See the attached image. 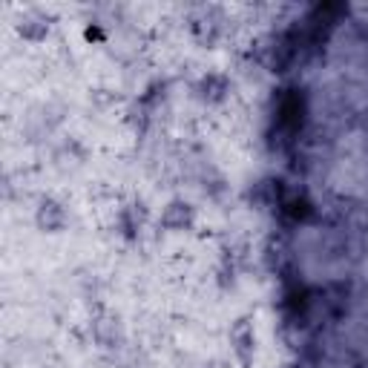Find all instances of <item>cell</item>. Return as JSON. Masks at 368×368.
I'll use <instances>...</instances> for the list:
<instances>
[{"mask_svg":"<svg viewBox=\"0 0 368 368\" xmlns=\"http://www.w3.org/2000/svg\"><path fill=\"white\" fill-rule=\"evenodd\" d=\"M35 219H38V227H40V230H50V234H58V230L67 224L64 207H61L58 202H52V199H43V202H40Z\"/></svg>","mask_w":368,"mask_h":368,"instance_id":"cell-1","label":"cell"},{"mask_svg":"<svg viewBox=\"0 0 368 368\" xmlns=\"http://www.w3.org/2000/svg\"><path fill=\"white\" fill-rule=\"evenodd\" d=\"M234 345H236V354L248 362L251 354H253V331H251V326H248L245 319L234 328Z\"/></svg>","mask_w":368,"mask_h":368,"instance_id":"cell-3","label":"cell"},{"mask_svg":"<svg viewBox=\"0 0 368 368\" xmlns=\"http://www.w3.org/2000/svg\"><path fill=\"white\" fill-rule=\"evenodd\" d=\"M46 32H50V23H46L43 15H29V18H23V23H21V35L29 38V40H43Z\"/></svg>","mask_w":368,"mask_h":368,"instance_id":"cell-5","label":"cell"},{"mask_svg":"<svg viewBox=\"0 0 368 368\" xmlns=\"http://www.w3.org/2000/svg\"><path fill=\"white\" fill-rule=\"evenodd\" d=\"M161 224L167 230H188L193 224V207L188 202H170L161 213Z\"/></svg>","mask_w":368,"mask_h":368,"instance_id":"cell-2","label":"cell"},{"mask_svg":"<svg viewBox=\"0 0 368 368\" xmlns=\"http://www.w3.org/2000/svg\"><path fill=\"white\" fill-rule=\"evenodd\" d=\"M224 92H227V81H224L222 75L210 72V75L202 81V98H205V101H222Z\"/></svg>","mask_w":368,"mask_h":368,"instance_id":"cell-4","label":"cell"}]
</instances>
